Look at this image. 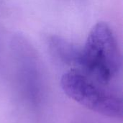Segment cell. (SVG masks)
<instances>
[{
    "mask_svg": "<svg viewBox=\"0 0 123 123\" xmlns=\"http://www.w3.org/2000/svg\"><path fill=\"white\" fill-rule=\"evenodd\" d=\"M77 68L102 84L109 82L119 71L121 54L115 36L105 22L96 24L80 50Z\"/></svg>",
    "mask_w": 123,
    "mask_h": 123,
    "instance_id": "cell-1",
    "label": "cell"
},
{
    "mask_svg": "<svg viewBox=\"0 0 123 123\" xmlns=\"http://www.w3.org/2000/svg\"><path fill=\"white\" fill-rule=\"evenodd\" d=\"M61 86L70 99L88 110L109 117H122L121 99L80 70L74 68L65 73Z\"/></svg>",
    "mask_w": 123,
    "mask_h": 123,
    "instance_id": "cell-2",
    "label": "cell"
},
{
    "mask_svg": "<svg viewBox=\"0 0 123 123\" xmlns=\"http://www.w3.org/2000/svg\"><path fill=\"white\" fill-rule=\"evenodd\" d=\"M50 48L66 62L76 64L81 49L76 48L70 42L58 37H52L49 41Z\"/></svg>",
    "mask_w": 123,
    "mask_h": 123,
    "instance_id": "cell-3",
    "label": "cell"
}]
</instances>
